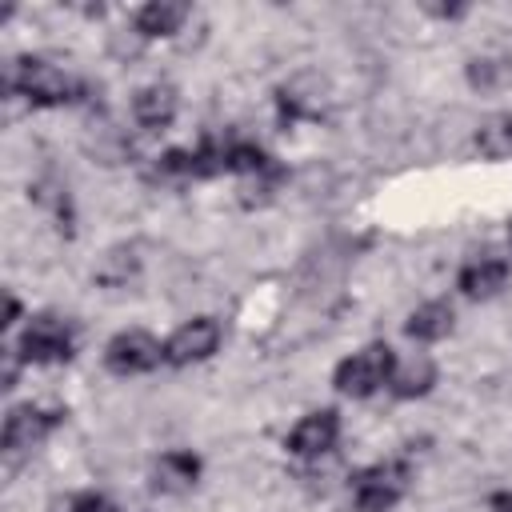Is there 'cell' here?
I'll return each mask as SVG.
<instances>
[{
  "mask_svg": "<svg viewBox=\"0 0 512 512\" xmlns=\"http://www.w3.org/2000/svg\"><path fill=\"white\" fill-rule=\"evenodd\" d=\"M176 112H180V96L172 84H144L132 96V116L148 132H164L176 120Z\"/></svg>",
  "mask_w": 512,
  "mask_h": 512,
  "instance_id": "cell-11",
  "label": "cell"
},
{
  "mask_svg": "<svg viewBox=\"0 0 512 512\" xmlns=\"http://www.w3.org/2000/svg\"><path fill=\"white\" fill-rule=\"evenodd\" d=\"M408 480H412V468L404 460H380L352 476V492H356V504H372L388 512L408 492Z\"/></svg>",
  "mask_w": 512,
  "mask_h": 512,
  "instance_id": "cell-7",
  "label": "cell"
},
{
  "mask_svg": "<svg viewBox=\"0 0 512 512\" xmlns=\"http://www.w3.org/2000/svg\"><path fill=\"white\" fill-rule=\"evenodd\" d=\"M188 20V4H176V0H148L144 8H136L132 24L144 40H160V36H176L180 24Z\"/></svg>",
  "mask_w": 512,
  "mask_h": 512,
  "instance_id": "cell-13",
  "label": "cell"
},
{
  "mask_svg": "<svg viewBox=\"0 0 512 512\" xmlns=\"http://www.w3.org/2000/svg\"><path fill=\"white\" fill-rule=\"evenodd\" d=\"M432 384H436V364L424 356V352H416L412 360H396V372H392V380H388V392L396 396V400H416V396H428L432 392Z\"/></svg>",
  "mask_w": 512,
  "mask_h": 512,
  "instance_id": "cell-14",
  "label": "cell"
},
{
  "mask_svg": "<svg viewBox=\"0 0 512 512\" xmlns=\"http://www.w3.org/2000/svg\"><path fill=\"white\" fill-rule=\"evenodd\" d=\"M68 512H120L104 492H80L72 504H68Z\"/></svg>",
  "mask_w": 512,
  "mask_h": 512,
  "instance_id": "cell-16",
  "label": "cell"
},
{
  "mask_svg": "<svg viewBox=\"0 0 512 512\" xmlns=\"http://www.w3.org/2000/svg\"><path fill=\"white\" fill-rule=\"evenodd\" d=\"M8 88L16 96H24L32 108H60L76 96V84L64 68H56L52 60L40 56H20L8 72Z\"/></svg>",
  "mask_w": 512,
  "mask_h": 512,
  "instance_id": "cell-2",
  "label": "cell"
},
{
  "mask_svg": "<svg viewBox=\"0 0 512 512\" xmlns=\"http://www.w3.org/2000/svg\"><path fill=\"white\" fill-rule=\"evenodd\" d=\"M348 512H384V508H372V504H352Z\"/></svg>",
  "mask_w": 512,
  "mask_h": 512,
  "instance_id": "cell-19",
  "label": "cell"
},
{
  "mask_svg": "<svg viewBox=\"0 0 512 512\" xmlns=\"http://www.w3.org/2000/svg\"><path fill=\"white\" fill-rule=\"evenodd\" d=\"M16 352H20L24 364H68L72 352H76V332L64 316L36 312L24 324V332L16 340Z\"/></svg>",
  "mask_w": 512,
  "mask_h": 512,
  "instance_id": "cell-3",
  "label": "cell"
},
{
  "mask_svg": "<svg viewBox=\"0 0 512 512\" xmlns=\"http://www.w3.org/2000/svg\"><path fill=\"white\" fill-rule=\"evenodd\" d=\"M164 364V344L144 328H124L104 344V368L112 376H144Z\"/></svg>",
  "mask_w": 512,
  "mask_h": 512,
  "instance_id": "cell-4",
  "label": "cell"
},
{
  "mask_svg": "<svg viewBox=\"0 0 512 512\" xmlns=\"http://www.w3.org/2000/svg\"><path fill=\"white\" fill-rule=\"evenodd\" d=\"M60 424H64V412H60V408H48V404H16V408H8V416H4L0 444H4L8 456L32 452V448L44 444Z\"/></svg>",
  "mask_w": 512,
  "mask_h": 512,
  "instance_id": "cell-5",
  "label": "cell"
},
{
  "mask_svg": "<svg viewBox=\"0 0 512 512\" xmlns=\"http://www.w3.org/2000/svg\"><path fill=\"white\" fill-rule=\"evenodd\" d=\"M476 148L488 160H508L512 156V112H496L476 128Z\"/></svg>",
  "mask_w": 512,
  "mask_h": 512,
  "instance_id": "cell-15",
  "label": "cell"
},
{
  "mask_svg": "<svg viewBox=\"0 0 512 512\" xmlns=\"http://www.w3.org/2000/svg\"><path fill=\"white\" fill-rule=\"evenodd\" d=\"M508 276H512V264H508L504 256L484 252V256H468V260L460 264L456 288H460V296H468V300H492L496 292H504Z\"/></svg>",
  "mask_w": 512,
  "mask_h": 512,
  "instance_id": "cell-10",
  "label": "cell"
},
{
  "mask_svg": "<svg viewBox=\"0 0 512 512\" xmlns=\"http://www.w3.org/2000/svg\"><path fill=\"white\" fill-rule=\"evenodd\" d=\"M508 248H512V224H508Z\"/></svg>",
  "mask_w": 512,
  "mask_h": 512,
  "instance_id": "cell-20",
  "label": "cell"
},
{
  "mask_svg": "<svg viewBox=\"0 0 512 512\" xmlns=\"http://www.w3.org/2000/svg\"><path fill=\"white\" fill-rule=\"evenodd\" d=\"M16 320H20V300L8 292V300H4V320H0V324H4V328H12Z\"/></svg>",
  "mask_w": 512,
  "mask_h": 512,
  "instance_id": "cell-18",
  "label": "cell"
},
{
  "mask_svg": "<svg viewBox=\"0 0 512 512\" xmlns=\"http://www.w3.org/2000/svg\"><path fill=\"white\" fill-rule=\"evenodd\" d=\"M484 512H512V492H508V488L492 492V496L484 500Z\"/></svg>",
  "mask_w": 512,
  "mask_h": 512,
  "instance_id": "cell-17",
  "label": "cell"
},
{
  "mask_svg": "<svg viewBox=\"0 0 512 512\" xmlns=\"http://www.w3.org/2000/svg\"><path fill=\"white\" fill-rule=\"evenodd\" d=\"M200 472H204V464H200V456L192 448H168V452H160L152 460L148 484L160 496H184V492H192L200 484Z\"/></svg>",
  "mask_w": 512,
  "mask_h": 512,
  "instance_id": "cell-9",
  "label": "cell"
},
{
  "mask_svg": "<svg viewBox=\"0 0 512 512\" xmlns=\"http://www.w3.org/2000/svg\"><path fill=\"white\" fill-rule=\"evenodd\" d=\"M452 324H456V312H452L448 300H424L420 308L408 312L404 336L416 340V344H436V340H444L452 332Z\"/></svg>",
  "mask_w": 512,
  "mask_h": 512,
  "instance_id": "cell-12",
  "label": "cell"
},
{
  "mask_svg": "<svg viewBox=\"0 0 512 512\" xmlns=\"http://www.w3.org/2000/svg\"><path fill=\"white\" fill-rule=\"evenodd\" d=\"M340 440V412L336 408H312L304 412L292 432H288V452L300 460H316L324 452H332Z\"/></svg>",
  "mask_w": 512,
  "mask_h": 512,
  "instance_id": "cell-8",
  "label": "cell"
},
{
  "mask_svg": "<svg viewBox=\"0 0 512 512\" xmlns=\"http://www.w3.org/2000/svg\"><path fill=\"white\" fill-rule=\"evenodd\" d=\"M224 340V328L216 316H192L184 320L168 340H164V364L172 368H188V364H204L208 356H216Z\"/></svg>",
  "mask_w": 512,
  "mask_h": 512,
  "instance_id": "cell-6",
  "label": "cell"
},
{
  "mask_svg": "<svg viewBox=\"0 0 512 512\" xmlns=\"http://www.w3.org/2000/svg\"><path fill=\"white\" fill-rule=\"evenodd\" d=\"M392 372H396V352L376 340V344H364V348H356L352 356H344V360L336 364L332 388H336L340 396L368 400V396H376L380 388H388Z\"/></svg>",
  "mask_w": 512,
  "mask_h": 512,
  "instance_id": "cell-1",
  "label": "cell"
}]
</instances>
